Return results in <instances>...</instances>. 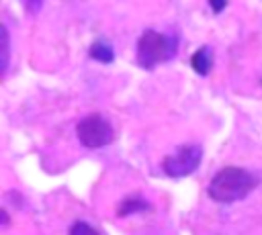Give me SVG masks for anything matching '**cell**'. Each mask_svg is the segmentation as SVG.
Listing matches in <instances>:
<instances>
[{"label":"cell","instance_id":"obj_2","mask_svg":"<svg viewBox=\"0 0 262 235\" xmlns=\"http://www.w3.org/2000/svg\"><path fill=\"white\" fill-rule=\"evenodd\" d=\"M174 51H176V37H168L154 29H147L137 41V63L143 69H154L160 61L170 59Z\"/></svg>","mask_w":262,"mask_h":235},{"label":"cell","instance_id":"obj_11","mask_svg":"<svg viewBox=\"0 0 262 235\" xmlns=\"http://www.w3.org/2000/svg\"><path fill=\"white\" fill-rule=\"evenodd\" d=\"M0 217H2V227L8 225V213L6 210H0Z\"/></svg>","mask_w":262,"mask_h":235},{"label":"cell","instance_id":"obj_4","mask_svg":"<svg viewBox=\"0 0 262 235\" xmlns=\"http://www.w3.org/2000/svg\"><path fill=\"white\" fill-rule=\"evenodd\" d=\"M201 155H203V151H201L199 145L186 143V145H182L176 153L164 157L162 170H164V174L170 176V178H184V176L192 174V172L199 168Z\"/></svg>","mask_w":262,"mask_h":235},{"label":"cell","instance_id":"obj_7","mask_svg":"<svg viewBox=\"0 0 262 235\" xmlns=\"http://www.w3.org/2000/svg\"><path fill=\"white\" fill-rule=\"evenodd\" d=\"M90 57L96 59V61H102V63H111L115 59V51L113 47L106 43V41H96L90 45Z\"/></svg>","mask_w":262,"mask_h":235},{"label":"cell","instance_id":"obj_3","mask_svg":"<svg viewBox=\"0 0 262 235\" xmlns=\"http://www.w3.org/2000/svg\"><path fill=\"white\" fill-rule=\"evenodd\" d=\"M76 133H78V141L86 149L106 147L115 139V131L111 123L100 114H88L86 119H82L76 127Z\"/></svg>","mask_w":262,"mask_h":235},{"label":"cell","instance_id":"obj_8","mask_svg":"<svg viewBox=\"0 0 262 235\" xmlns=\"http://www.w3.org/2000/svg\"><path fill=\"white\" fill-rule=\"evenodd\" d=\"M0 37H2V61H0V74H6L8 67V55H10V43H8V31L4 25H0Z\"/></svg>","mask_w":262,"mask_h":235},{"label":"cell","instance_id":"obj_6","mask_svg":"<svg viewBox=\"0 0 262 235\" xmlns=\"http://www.w3.org/2000/svg\"><path fill=\"white\" fill-rule=\"evenodd\" d=\"M190 65H192V69H194L199 76H207V74L211 72V65H213L209 47L196 49V51L192 53V57H190Z\"/></svg>","mask_w":262,"mask_h":235},{"label":"cell","instance_id":"obj_9","mask_svg":"<svg viewBox=\"0 0 262 235\" xmlns=\"http://www.w3.org/2000/svg\"><path fill=\"white\" fill-rule=\"evenodd\" d=\"M70 235H98V231H96L92 225L84 223V221H76V223L70 227Z\"/></svg>","mask_w":262,"mask_h":235},{"label":"cell","instance_id":"obj_10","mask_svg":"<svg viewBox=\"0 0 262 235\" xmlns=\"http://www.w3.org/2000/svg\"><path fill=\"white\" fill-rule=\"evenodd\" d=\"M209 6H211V10H213V12H221V10L227 6V2H215V0H211V2H209Z\"/></svg>","mask_w":262,"mask_h":235},{"label":"cell","instance_id":"obj_1","mask_svg":"<svg viewBox=\"0 0 262 235\" xmlns=\"http://www.w3.org/2000/svg\"><path fill=\"white\" fill-rule=\"evenodd\" d=\"M260 184V178L244 168H223L219 170L207 188V194L215 200V202H235L242 200L244 196H248L256 186Z\"/></svg>","mask_w":262,"mask_h":235},{"label":"cell","instance_id":"obj_5","mask_svg":"<svg viewBox=\"0 0 262 235\" xmlns=\"http://www.w3.org/2000/svg\"><path fill=\"white\" fill-rule=\"evenodd\" d=\"M149 208L151 206H149L147 200H143L139 194H133V196H127V198L121 200V204L117 208V215L119 217H127V215H135V213H145Z\"/></svg>","mask_w":262,"mask_h":235}]
</instances>
